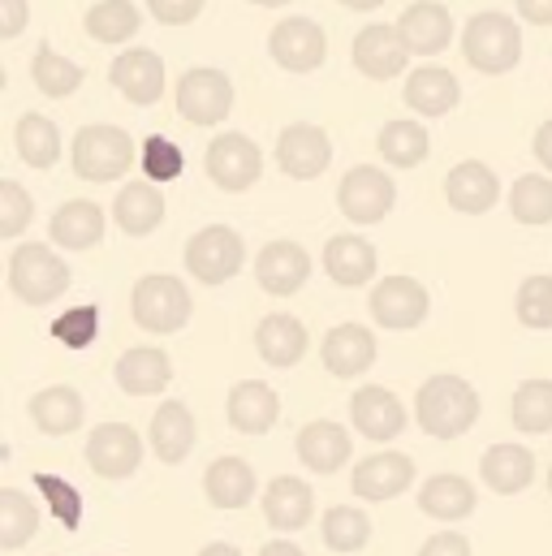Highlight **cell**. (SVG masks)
<instances>
[{"label":"cell","instance_id":"6da1fadb","mask_svg":"<svg viewBox=\"0 0 552 556\" xmlns=\"http://www.w3.org/2000/svg\"><path fill=\"white\" fill-rule=\"evenodd\" d=\"M414 418L427 435L436 440H457L475 427L479 418V393L462 376H431L418 397H414Z\"/></svg>","mask_w":552,"mask_h":556},{"label":"cell","instance_id":"7a4b0ae2","mask_svg":"<svg viewBox=\"0 0 552 556\" xmlns=\"http://www.w3.org/2000/svg\"><path fill=\"white\" fill-rule=\"evenodd\" d=\"M462 56L479 74H510L523 61V30L510 13H475L462 30Z\"/></svg>","mask_w":552,"mask_h":556},{"label":"cell","instance_id":"3957f363","mask_svg":"<svg viewBox=\"0 0 552 556\" xmlns=\"http://www.w3.org/2000/svg\"><path fill=\"white\" fill-rule=\"evenodd\" d=\"M70 160H74V173L83 181H117L130 173L135 164V139L122 130V126H83L74 135V147H70Z\"/></svg>","mask_w":552,"mask_h":556},{"label":"cell","instance_id":"277c9868","mask_svg":"<svg viewBox=\"0 0 552 556\" xmlns=\"http://www.w3.org/2000/svg\"><path fill=\"white\" fill-rule=\"evenodd\" d=\"M9 289L30 306H48L70 289V264L39 242H22L9 255Z\"/></svg>","mask_w":552,"mask_h":556},{"label":"cell","instance_id":"5b68a950","mask_svg":"<svg viewBox=\"0 0 552 556\" xmlns=\"http://www.w3.org/2000/svg\"><path fill=\"white\" fill-rule=\"evenodd\" d=\"M130 311H135L138 328L168 337V332H181V328L190 324V311H195V302H190V289H186V285H181L177 277L151 273V277H142L135 285Z\"/></svg>","mask_w":552,"mask_h":556},{"label":"cell","instance_id":"8992f818","mask_svg":"<svg viewBox=\"0 0 552 556\" xmlns=\"http://www.w3.org/2000/svg\"><path fill=\"white\" fill-rule=\"evenodd\" d=\"M398 203V186L389 173H380L376 164H359L341 177L337 186V207L341 216H350L354 225H380Z\"/></svg>","mask_w":552,"mask_h":556},{"label":"cell","instance_id":"52a82bcc","mask_svg":"<svg viewBox=\"0 0 552 556\" xmlns=\"http://www.w3.org/2000/svg\"><path fill=\"white\" fill-rule=\"evenodd\" d=\"M234 109V83L229 74L221 70H186L181 83H177V113L190 122V126H221Z\"/></svg>","mask_w":552,"mask_h":556},{"label":"cell","instance_id":"ba28073f","mask_svg":"<svg viewBox=\"0 0 552 556\" xmlns=\"http://www.w3.org/2000/svg\"><path fill=\"white\" fill-rule=\"evenodd\" d=\"M242 238L229 225H208L186 242V268L199 285H225L242 273Z\"/></svg>","mask_w":552,"mask_h":556},{"label":"cell","instance_id":"9c48e42d","mask_svg":"<svg viewBox=\"0 0 552 556\" xmlns=\"http://www.w3.org/2000/svg\"><path fill=\"white\" fill-rule=\"evenodd\" d=\"M203 168H208V177H212L221 190L242 194V190H251V186L260 181L264 155H260V147L247 139V135H221V139L208 142Z\"/></svg>","mask_w":552,"mask_h":556},{"label":"cell","instance_id":"30bf717a","mask_svg":"<svg viewBox=\"0 0 552 556\" xmlns=\"http://www.w3.org/2000/svg\"><path fill=\"white\" fill-rule=\"evenodd\" d=\"M268 52L280 70L289 74H311L324 65L328 56V39H324V26L311 22V17H285L276 22L273 35H268Z\"/></svg>","mask_w":552,"mask_h":556},{"label":"cell","instance_id":"8fae6325","mask_svg":"<svg viewBox=\"0 0 552 556\" xmlns=\"http://www.w3.org/2000/svg\"><path fill=\"white\" fill-rule=\"evenodd\" d=\"M427 289L414 277H385L372 289V319L389 332H411L427 319Z\"/></svg>","mask_w":552,"mask_h":556},{"label":"cell","instance_id":"7c38bea8","mask_svg":"<svg viewBox=\"0 0 552 556\" xmlns=\"http://www.w3.org/2000/svg\"><path fill=\"white\" fill-rule=\"evenodd\" d=\"M142 462V440L126 422H100L87 435V466L100 479H130Z\"/></svg>","mask_w":552,"mask_h":556},{"label":"cell","instance_id":"4fadbf2b","mask_svg":"<svg viewBox=\"0 0 552 556\" xmlns=\"http://www.w3.org/2000/svg\"><path fill=\"white\" fill-rule=\"evenodd\" d=\"M411 56L414 52L406 48V39H402L398 26L376 22V26H363L354 35V65H359L363 78H376V83L398 78V74H406V61Z\"/></svg>","mask_w":552,"mask_h":556},{"label":"cell","instance_id":"5bb4252c","mask_svg":"<svg viewBox=\"0 0 552 556\" xmlns=\"http://www.w3.org/2000/svg\"><path fill=\"white\" fill-rule=\"evenodd\" d=\"M276 164H280V173H289L298 181H311V177H319L333 164V142H328V135L319 126L293 122L276 139Z\"/></svg>","mask_w":552,"mask_h":556},{"label":"cell","instance_id":"9a60e30c","mask_svg":"<svg viewBox=\"0 0 552 556\" xmlns=\"http://www.w3.org/2000/svg\"><path fill=\"white\" fill-rule=\"evenodd\" d=\"M109 83L130 100L138 109H151L160 96H164V61L151 52V48H126L113 70H109Z\"/></svg>","mask_w":552,"mask_h":556},{"label":"cell","instance_id":"2e32d148","mask_svg":"<svg viewBox=\"0 0 552 556\" xmlns=\"http://www.w3.org/2000/svg\"><path fill=\"white\" fill-rule=\"evenodd\" d=\"M414 483V457L411 453H376L363 457L350 475V488L363 501H393Z\"/></svg>","mask_w":552,"mask_h":556},{"label":"cell","instance_id":"e0dca14e","mask_svg":"<svg viewBox=\"0 0 552 556\" xmlns=\"http://www.w3.org/2000/svg\"><path fill=\"white\" fill-rule=\"evenodd\" d=\"M293 448H298V462H302L311 475H337V470L346 466V457H350L354 444H350V431H346L341 422L315 418V422H306V427L298 431Z\"/></svg>","mask_w":552,"mask_h":556},{"label":"cell","instance_id":"ac0fdd59","mask_svg":"<svg viewBox=\"0 0 552 556\" xmlns=\"http://www.w3.org/2000/svg\"><path fill=\"white\" fill-rule=\"evenodd\" d=\"M444 199H449V207H457L466 216H484L488 207H497L501 181H497V173L484 160H462L444 177Z\"/></svg>","mask_w":552,"mask_h":556},{"label":"cell","instance_id":"d6986e66","mask_svg":"<svg viewBox=\"0 0 552 556\" xmlns=\"http://www.w3.org/2000/svg\"><path fill=\"white\" fill-rule=\"evenodd\" d=\"M319 358H324V367H328L333 376L354 380V376H363V371L376 363V337H372V328H363V324H337V328L324 337Z\"/></svg>","mask_w":552,"mask_h":556},{"label":"cell","instance_id":"ffe728a7","mask_svg":"<svg viewBox=\"0 0 552 556\" xmlns=\"http://www.w3.org/2000/svg\"><path fill=\"white\" fill-rule=\"evenodd\" d=\"M350 418H354V427L367 435V440H398L402 431H406V406L398 402V393H389V389H380V384H367V389H359L354 393V402H350Z\"/></svg>","mask_w":552,"mask_h":556},{"label":"cell","instance_id":"44dd1931","mask_svg":"<svg viewBox=\"0 0 552 556\" xmlns=\"http://www.w3.org/2000/svg\"><path fill=\"white\" fill-rule=\"evenodd\" d=\"M398 30H402V39H406V48H411L414 56H436L453 39V17L436 0H414V4L402 9Z\"/></svg>","mask_w":552,"mask_h":556},{"label":"cell","instance_id":"7402d4cb","mask_svg":"<svg viewBox=\"0 0 552 556\" xmlns=\"http://www.w3.org/2000/svg\"><path fill=\"white\" fill-rule=\"evenodd\" d=\"M225 415H229V427H234V431H242V435H264V431H273L276 418H280V397H276V389H268L264 380H242V384L229 389Z\"/></svg>","mask_w":552,"mask_h":556},{"label":"cell","instance_id":"603a6c76","mask_svg":"<svg viewBox=\"0 0 552 556\" xmlns=\"http://www.w3.org/2000/svg\"><path fill=\"white\" fill-rule=\"evenodd\" d=\"M306 277H311V255L298 242H268L255 260V280L276 298L298 293L306 285Z\"/></svg>","mask_w":552,"mask_h":556},{"label":"cell","instance_id":"cb8c5ba5","mask_svg":"<svg viewBox=\"0 0 552 556\" xmlns=\"http://www.w3.org/2000/svg\"><path fill=\"white\" fill-rule=\"evenodd\" d=\"M479 475L492 492L501 496H518L531 488L536 479V453L523 448V444H492L484 457H479Z\"/></svg>","mask_w":552,"mask_h":556},{"label":"cell","instance_id":"d4e9b609","mask_svg":"<svg viewBox=\"0 0 552 556\" xmlns=\"http://www.w3.org/2000/svg\"><path fill=\"white\" fill-rule=\"evenodd\" d=\"M315 514V492L298 475H276L264 492V518L276 531H302Z\"/></svg>","mask_w":552,"mask_h":556},{"label":"cell","instance_id":"484cf974","mask_svg":"<svg viewBox=\"0 0 552 556\" xmlns=\"http://www.w3.org/2000/svg\"><path fill=\"white\" fill-rule=\"evenodd\" d=\"M203 492H208V505H216V509H247L255 501L260 483H255L251 462H242V457H216L208 466V475H203Z\"/></svg>","mask_w":552,"mask_h":556},{"label":"cell","instance_id":"4316f807","mask_svg":"<svg viewBox=\"0 0 552 556\" xmlns=\"http://www.w3.org/2000/svg\"><path fill=\"white\" fill-rule=\"evenodd\" d=\"M48 229H52V242L61 251H91L104 238V207L91 199H70L57 207Z\"/></svg>","mask_w":552,"mask_h":556},{"label":"cell","instance_id":"83f0119b","mask_svg":"<svg viewBox=\"0 0 552 556\" xmlns=\"http://www.w3.org/2000/svg\"><path fill=\"white\" fill-rule=\"evenodd\" d=\"M402 100H406V109L423 113V117H444V113L457 109L462 87H457V78H453L449 70H440V65H423V70H414L411 78H406Z\"/></svg>","mask_w":552,"mask_h":556},{"label":"cell","instance_id":"f1b7e54d","mask_svg":"<svg viewBox=\"0 0 552 556\" xmlns=\"http://www.w3.org/2000/svg\"><path fill=\"white\" fill-rule=\"evenodd\" d=\"M324 273L346 285V289H359L376 277V247L367 238H354V233H337L328 238L324 247Z\"/></svg>","mask_w":552,"mask_h":556},{"label":"cell","instance_id":"f546056e","mask_svg":"<svg viewBox=\"0 0 552 556\" xmlns=\"http://www.w3.org/2000/svg\"><path fill=\"white\" fill-rule=\"evenodd\" d=\"M475 501H479V492L462 475H431L423 483V492H418V509L427 518H436V522H462V518H471L475 514Z\"/></svg>","mask_w":552,"mask_h":556},{"label":"cell","instance_id":"4dcf8cb0","mask_svg":"<svg viewBox=\"0 0 552 556\" xmlns=\"http://www.w3.org/2000/svg\"><path fill=\"white\" fill-rule=\"evenodd\" d=\"M117 384L130 393V397H155V393H164L168 389V380H173V363H168V354L164 350H126L122 358H117Z\"/></svg>","mask_w":552,"mask_h":556},{"label":"cell","instance_id":"1f68e13d","mask_svg":"<svg viewBox=\"0 0 552 556\" xmlns=\"http://www.w3.org/2000/svg\"><path fill=\"white\" fill-rule=\"evenodd\" d=\"M113 216H117V229L122 233L147 238L164 220V194L155 190V181H130V186H122V194L113 203Z\"/></svg>","mask_w":552,"mask_h":556},{"label":"cell","instance_id":"d6a6232c","mask_svg":"<svg viewBox=\"0 0 552 556\" xmlns=\"http://www.w3.org/2000/svg\"><path fill=\"white\" fill-rule=\"evenodd\" d=\"M151 448L168 466H181L190 457V448H195V415L181 402H164L151 415Z\"/></svg>","mask_w":552,"mask_h":556},{"label":"cell","instance_id":"836d02e7","mask_svg":"<svg viewBox=\"0 0 552 556\" xmlns=\"http://www.w3.org/2000/svg\"><path fill=\"white\" fill-rule=\"evenodd\" d=\"M83 415H87V406H83L78 389H70V384H52V389H43V393L30 397V418H35V427L43 435H70V431H78Z\"/></svg>","mask_w":552,"mask_h":556},{"label":"cell","instance_id":"e575fe53","mask_svg":"<svg viewBox=\"0 0 552 556\" xmlns=\"http://www.w3.org/2000/svg\"><path fill=\"white\" fill-rule=\"evenodd\" d=\"M255 350L268 367H293L306 354V328L293 315H268L255 328Z\"/></svg>","mask_w":552,"mask_h":556},{"label":"cell","instance_id":"d590c367","mask_svg":"<svg viewBox=\"0 0 552 556\" xmlns=\"http://www.w3.org/2000/svg\"><path fill=\"white\" fill-rule=\"evenodd\" d=\"M30 78L35 87L48 96V100H65L83 87V65H74L70 56H61L52 43H39L35 48V61H30Z\"/></svg>","mask_w":552,"mask_h":556},{"label":"cell","instance_id":"8d00e7d4","mask_svg":"<svg viewBox=\"0 0 552 556\" xmlns=\"http://www.w3.org/2000/svg\"><path fill=\"white\" fill-rule=\"evenodd\" d=\"M142 17H138L135 0H100L87 9V35L96 43H126L135 39Z\"/></svg>","mask_w":552,"mask_h":556},{"label":"cell","instance_id":"74e56055","mask_svg":"<svg viewBox=\"0 0 552 556\" xmlns=\"http://www.w3.org/2000/svg\"><path fill=\"white\" fill-rule=\"evenodd\" d=\"M13 147H17V155H22L30 168H52V164L61 160V135H57V126H52L48 117H39V113H26V117L17 122Z\"/></svg>","mask_w":552,"mask_h":556},{"label":"cell","instance_id":"f35d334b","mask_svg":"<svg viewBox=\"0 0 552 556\" xmlns=\"http://www.w3.org/2000/svg\"><path fill=\"white\" fill-rule=\"evenodd\" d=\"M376 147H380V155H385L393 168H414V164L427 160L431 139H427V130H423L418 122H389V126L380 130Z\"/></svg>","mask_w":552,"mask_h":556},{"label":"cell","instance_id":"ab89813d","mask_svg":"<svg viewBox=\"0 0 552 556\" xmlns=\"http://www.w3.org/2000/svg\"><path fill=\"white\" fill-rule=\"evenodd\" d=\"M39 531V509L17 488H0V548L13 553Z\"/></svg>","mask_w":552,"mask_h":556},{"label":"cell","instance_id":"60d3db41","mask_svg":"<svg viewBox=\"0 0 552 556\" xmlns=\"http://www.w3.org/2000/svg\"><path fill=\"white\" fill-rule=\"evenodd\" d=\"M324 544L333 553H363L367 540H372V518L363 509H350V505H333L324 514Z\"/></svg>","mask_w":552,"mask_h":556},{"label":"cell","instance_id":"b9f144b4","mask_svg":"<svg viewBox=\"0 0 552 556\" xmlns=\"http://www.w3.org/2000/svg\"><path fill=\"white\" fill-rule=\"evenodd\" d=\"M510 212H514V220L518 225H549L552 220V177L544 173H527V177H518L514 181V190H510Z\"/></svg>","mask_w":552,"mask_h":556},{"label":"cell","instance_id":"7bdbcfd3","mask_svg":"<svg viewBox=\"0 0 552 556\" xmlns=\"http://www.w3.org/2000/svg\"><path fill=\"white\" fill-rule=\"evenodd\" d=\"M514 427L527 435L552 431V380H527L514 393Z\"/></svg>","mask_w":552,"mask_h":556},{"label":"cell","instance_id":"ee69618b","mask_svg":"<svg viewBox=\"0 0 552 556\" xmlns=\"http://www.w3.org/2000/svg\"><path fill=\"white\" fill-rule=\"evenodd\" d=\"M35 488H39V496L48 501L52 518H57L65 531H78V527H83V496H78V488H74L70 479L39 470V475H35Z\"/></svg>","mask_w":552,"mask_h":556},{"label":"cell","instance_id":"f6af8a7d","mask_svg":"<svg viewBox=\"0 0 552 556\" xmlns=\"http://www.w3.org/2000/svg\"><path fill=\"white\" fill-rule=\"evenodd\" d=\"M138 164H142L147 181H177V177H181V168H186V160H181V147H177L173 139H164V135H151V139H142Z\"/></svg>","mask_w":552,"mask_h":556},{"label":"cell","instance_id":"bcb514c9","mask_svg":"<svg viewBox=\"0 0 552 556\" xmlns=\"http://www.w3.org/2000/svg\"><path fill=\"white\" fill-rule=\"evenodd\" d=\"M518 319L536 332H549L552 328V277H527L518 289Z\"/></svg>","mask_w":552,"mask_h":556},{"label":"cell","instance_id":"7dc6e473","mask_svg":"<svg viewBox=\"0 0 552 556\" xmlns=\"http://www.w3.org/2000/svg\"><path fill=\"white\" fill-rule=\"evenodd\" d=\"M96 332H100V306H74V311H65V315H57L52 319V337L61 341V345H70V350H87L91 341H96Z\"/></svg>","mask_w":552,"mask_h":556},{"label":"cell","instance_id":"c3c4849f","mask_svg":"<svg viewBox=\"0 0 552 556\" xmlns=\"http://www.w3.org/2000/svg\"><path fill=\"white\" fill-rule=\"evenodd\" d=\"M35 216L30 194L17 181H0V238H17Z\"/></svg>","mask_w":552,"mask_h":556},{"label":"cell","instance_id":"681fc988","mask_svg":"<svg viewBox=\"0 0 552 556\" xmlns=\"http://www.w3.org/2000/svg\"><path fill=\"white\" fill-rule=\"evenodd\" d=\"M203 4H208V0H147L151 17L164 22V26H186V22H195V17L203 13Z\"/></svg>","mask_w":552,"mask_h":556},{"label":"cell","instance_id":"f907efd6","mask_svg":"<svg viewBox=\"0 0 552 556\" xmlns=\"http://www.w3.org/2000/svg\"><path fill=\"white\" fill-rule=\"evenodd\" d=\"M30 4L26 0H0V39H17L26 30Z\"/></svg>","mask_w":552,"mask_h":556},{"label":"cell","instance_id":"816d5d0a","mask_svg":"<svg viewBox=\"0 0 552 556\" xmlns=\"http://www.w3.org/2000/svg\"><path fill=\"white\" fill-rule=\"evenodd\" d=\"M418 556H471V544H466V535H457V531H440V535H431Z\"/></svg>","mask_w":552,"mask_h":556},{"label":"cell","instance_id":"f5cc1de1","mask_svg":"<svg viewBox=\"0 0 552 556\" xmlns=\"http://www.w3.org/2000/svg\"><path fill=\"white\" fill-rule=\"evenodd\" d=\"M518 17L536 26H552V0H518Z\"/></svg>","mask_w":552,"mask_h":556},{"label":"cell","instance_id":"db71d44e","mask_svg":"<svg viewBox=\"0 0 552 556\" xmlns=\"http://www.w3.org/2000/svg\"><path fill=\"white\" fill-rule=\"evenodd\" d=\"M536 160L552 173V122H544V126L536 130Z\"/></svg>","mask_w":552,"mask_h":556},{"label":"cell","instance_id":"11a10c76","mask_svg":"<svg viewBox=\"0 0 552 556\" xmlns=\"http://www.w3.org/2000/svg\"><path fill=\"white\" fill-rule=\"evenodd\" d=\"M260 556H306L298 544H289V540H273V544H264V553Z\"/></svg>","mask_w":552,"mask_h":556},{"label":"cell","instance_id":"9f6ffc18","mask_svg":"<svg viewBox=\"0 0 552 556\" xmlns=\"http://www.w3.org/2000/svg\"><path fill=\"white\" fill-rule=\"evenodd\" d=\"M199 556H242V553H238L234 544H208V548H203Z\"/></svg>","mask_w":552,"mask_h":556},{"label":"cell","instance_id":"6f0895ef","mask_svg":"<svg viewBox=\"0 0 552 556\" xmlns=\"http://www.w3.org/2000/svg\"><path fill=\"white\" fill-rule=\"evenodd\" d=\"M346 9H354V13H367V9H380L385 0H341Z\"/></svg>","mask_w":552,"mask_h":556},{"label":"cell","instance_id":"680465c9","mask_svg":"<svg viewBox=\"0 0 552 556\" xmlns=\"http://www.w3.org/2000/svg\"><path fill=\"white\" fill-rule=\"evenodd\" d=\"M251 4H264V9H280V4H289V0H251Z\"/></svg>","mask_w":552,"mask_h":556},{"label":"cell","instance_id":"91938a15","mask_svg":"<svg viewBox=\"0 0 552 556\" xmlns=\"http://www.w3.org/2000/svg\"><path fill=\"white\" fill-rule=\"evenodd\" d=\"M549 492H552V470H549Z\"/></svg>","mask_w":552,"mask_h":556}]
</instances>
